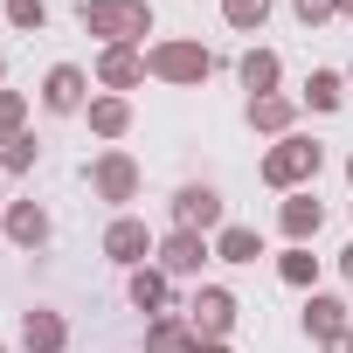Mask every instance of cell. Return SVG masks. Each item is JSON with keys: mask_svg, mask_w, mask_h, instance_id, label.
Returning <instances> with one entry per match:
<instances>
[{"mask_svg": "<svg viewBox=\"0 0 353 353\" xmlns=\"http://www.w3.org/2000/svg\"><path fill=\"white\" fill-rule=\"evenodd\" d=\"M77 21H83V35H97V49H118V42L145 49L152 0H77Z\"/></svg>", "mask_w": 353, "mask_h": 353, "instance_id": "1", "label": "cell"}, {"mask_svg": "<svg viewBox=\"0 0 353 353\" xmlns=\"http://www.w3.org/2000/svg\"><path fill=\"white\" fill-rule=\"evenodd\" d=\"M145 77L166 83V90H201V83L215 77V49L194 42V35H166V42L145 49Z\"/></svg>", "mask_w": 353, "mask_h": 353, "instance_id": "2", "label": "cell"}, {"mask_svg": "<svg viewBox=\"0 0 353 353\" xmlns=\"http://www.w3.org/2000/svg\"><path fill=\"white\" fill-rule=\"evenodd\" d=\"M319 166H325V145L312 139V132H291V139H277L270 152H263V188L270 194H298V188H312L319 181Z\"/></svg>", "mask_w": 353, "mask_h": 353, "instance_id": "3", "label": "cell"}, {"mask_svg": "<svg viewBox=\"0 0 353 353\" xmlns=\"http://www.w3.org/2000/svg\"><path fill=\"white\" fill-rule=\"evenodd\" d=\"M139 188H145V173H139V159H132L125 145H104V152L90 159V194L111 201L118 215H125V201H139Z\"/></svg>", "mask_w": 353, "mask_h": 353, "instance_id": "4", "label": "cell"}, {"mask_svg": "<svg viewBox=\"0 0 353 353\" xmlns=\"http://www.w3.org/2000/svg\"><path fill=\"white\" fill-rule=\"evenodd\" d=\"M166 208H173V229H194V236H215L229 222V201H222L215 181H181Z\"/></svg>", "mask_w": 353, "mask_h": 353, "instance_id": "5", "label": "cell"}, {"mask_svg": "<svg viewBox=\"0 0 353 353\" xmlns=\"http://www.w3.org/2000/svg\"><path fill=\"white\" fill-rule=\"evenodd\" d=\"M35 97H42L49 118H83V104H90L97 90H90V70H83V63H49V77H42Z\"/></svg>", "mask_w": 353, "mask_h": 353, "instance_id": "6", "label": "cell"}, {"mask_svg": "<svg viewBox=\"0 0 353 353\" xmlns=\"http://www.w3.org/2000/svg\"><path fill=\"white\" fill-rule=\"evenodd\" d=\"M152 263L181 284V277H201L208 263H215V236H194V229H166L159 236V250H152Z\"/></svg>", "mask_w": 353, "mask_h": 353, "instance_id": "7", "label": "cell"}, {"mask_svg": "<svg viewBox=\"0 0 353 353\" xmlns=\"http://www.w3.org/2000/svg\"><path fill=\"white\" fill-rule=\"evenodd\" d=\"M236 319H243V298H236L229 284H201V291L188 298V325H194L201 339H229Z\"/></svg>", "mask_w": 353, "mask_h": 353, "instance_id": "8", "label": "cell"}, {"mask_svg": "<svg viewBox=\"0 0 353 353\" xmlns=\"http://www.w3.org/2000/svg\"><path fill=\"white\" fill-rule=\"evenodd\" d=\"M152 250H159V236H152L139 215H111V229H104V256H111L118 270H139V263H152Z\"/></svg>", "mask_w": 353, "mask_h": 353, "instance_id": "9", "label": "cell"}, {"mask_svg": "<svg viewBox=\"0 0 353 353\" xmlns=\"http://www.w3.org/2000/svg\"><path fill=\"white\" fill-rule=\"evenodd\" d=\"M90 83L97 90H139L145 83V49H132V42H118V49H97V63H90Z\"/></svg>", "mask_w": 353, "mask_h": 353, "instance_id": "10", "label": "cell"}, {"mask_svg": "<svg viewBox=\"0 0 353 353\" xmlns=\"http://www.w3.org/2000/svg\"><path fill=\"white\" fill-rule=\"evenodd\" d=\"M0 236H8L14 250H28V256H35V250L56 236V222H49V208H42V201H8V208H0Z\"/></svg>", "mask_w": 353, "mask_h": 353, "instance_id": "11", "label": "cell"}, {"mask_svg": "<svg viewBox=\"0 0 353 353\" xmlns=\"http://www.w3.org/2000/svg\"><path fill=\"white\" fill-rule=\"evenodd\" d=\"M298 97H284V90H270V97H243V125L250 132H263V139H291L298 132Z\"/></svg>", "mask_w": 353, "mask_h": 353, "instance_id": "12", "label": "cell"}, {"mask_svg": "<svg viewBox=\"0 0 353 353\" xmlns=\"http://www.w3.org/2000/svg\"><path fill=\"white\" fill-rule=\"evenodd\" d=\"M319 229H325V201L312 188H298V194L277 201V236L284 243H319Z\"/></svg>", "mask_w": 353, "mask_h": 353, "instance_id": "13", "label": "cell"}, {"mask_svg": "<svg viewBox=\"0 0 353 353\" xmlns=\"http://www.w3.org/2000/svg\"><path fill=\"white\" fill-rule=\"evenodd\" d=\"M14 346H21V353H70V319H63L56 305H28Z\"/></svg>", "mask_w": 353, "mask_h": 353, "instance_id": "14", "label": "cell"}, {"mask_svg": "<svg viewBox=\"0 0 353 353\" xmlns=\"http://www.w3.org/2000/svg\"><path fill=\"white\" fill-rule=\"evenodd\" d=\"M298 325H305V339H312V346H325V339L353 332V319H346V298H332V291H312V298H305V312H298Z\"/></svg>", "mask_w": 353, "mask_h": 353, "instance_id": "15", "label": "cell"}, {"mask_svg": "<svg viewBox=\"0 0 353 353\" xmlns=\"http://www.w3.org/2000/svg\"><path fill=\"white\" fill-rule=\"evenodd\" d=\"M236 83H243L250 97H270V90L284 83V56H277V49H263V42H250V49L236 56Z\"/></svg>", "mask_w": 353, "mask_h": 353, "instance_id": "16", "label": "cell"}, {"mask_svg": "<svg viewBox=\"0 0 353 353\" xmlns=\"http://www.w3.org/2000/svg\"><path fill=\"white\" fill-rule=\"evenodd\" d=\"M125 298H132V312H173V277L159 270V263H139V270H125Z\"/></svg>", "mask_w": 353, "mask_h": 353, "instance_id": "17", "label": "cell"}, {"mask_svg": "<svg viewBox=\"0 0 353 353\" xmlns=\"http://www.w3.org/2000/svg\"><path fill=\"white\" fill-rule=\"evenodd\" d=\"M145 353H194L188 305H173V312H152V319H145Z\"/></svg>", "mask_w": 353, "mask_h": 353, "instance_id": "18", "label": "cell"}, {"mask_svg": "<svg viewBox=\"0 0 353 353\" xmlns=\"http://www.w3.org/2000/svg\"><path fill=\"white\" fill-rule=\"evenodd\" d=\"M83 118H90V132H97L104 145H118V139L132 132V97H118V90H97V97L83 104Z\"/></svg>", "mask_w": 353, "mask_h": 353, "instance_id": "19", "label": "cell"}, {"mask_svg": "<svg viewBox=\"0 0 353 353\" xmlns=\"http://www.w3.org/2000/svg\"><path fill=\"white\" fill-rule=\"evenodd\" d=\"M263 256V236L250 222H222L215 229V263H256Z\"/></svg>", "mask_w": 353, "mask_h": 353, "instance_id": "20", "label": "cell"}, {"mask_svg": "<svg viewBox=\"0 0 353 353\" xmlns=\"http://www.w3.org/2000/svg\"><path fill=\"white\" fill-rule=\"evenodd\" d=\"M277 277H284L291 291H312V284H319V256H312V243H284V256H277Z\"/></svg>", "mask_w": 353, "mask_h": 353, "instance_id": "21", "label": "cell"}, {"mask_svg": "<svg viewBox=\"0 0 353 353\" xmlns=\"http://www.w3.org/2000/svg\"><path fill=\"white\" fill-rule=\"evenodd\" d=\"M298 104H312V111H339V104H346V77H339V70H312Z\"/></svg>", "mask_w": 353, "mask_h": 353, "instance_id": "22", "label": "cell"}, {"mask_svg": "<svg viewBox=\"0 0 353 353\" xmlns=\"http://www.w3.org/2000/svg\"><path fill=\"white\" fill-rule=\"evenodd\" d=\"M35 159H42L35 132H0V173H35Z\"/></svg>", "mask_w": 353, "mask_h": 353, "instance_id": "23", "label": "cell"}, {"mask_svg": "<svg viewBox=\"0 0 353 353\" xmlns=\"http://www.w3.org/2000/svg\"><path fill=\"white\" fill-rule=\"evenodd\" d=\"M0 14H8V28H21V35H42L49 28V0H0Z\"/></svg>", "mask_w": 353, "mask_h": 353, "instance_id": "24", "label": "cell"}, {"mask_svg": "<svg viewBox=\"0 0 353 353\" xmlns=\"http://www.w3.org/2000/svg\"><path fill=\"white\" fill-rule=\"evenodd\" d=\"M222 21H229L236 35H256V28L270 21V0H222Z\"/></svg>", "mask_w": 353, "mask_h": 353, "instance_id": "25", "label": "cell"}, {"mask_svg": "<svg viewBox=\"0 0 353 353\" xmlns=\"http://www.w3.org/2000/svg\"><path fill=\"white\" fill-rule=\"evenodd\" d=\"M0 132H28V90H0Z\"/></svg>", "mask_w": 353, "mask_h": 353, "instance_id": "26", "label": "cell"}, {"mask_svg": "<svg viewBox=\"0 0 353 353\" xmlns=\"http://www.w3.org/2000/svg\"><path fill=\"white\" fill-rule=\"evenodd\" d=\"M291 14H298L305 28H325V21L339 14V0H291Z\"/></svg>", "mask_w": 353, "mask_h": 353, "instance_id": "27", "label": "cell"}, {"mask_svg": "<svg viewBox=\"0 0 353 353\" xmlns=\"http://www.w3.org/2000/svg\"><path fill=\"white\" fill-rule=\"evenodd\" d=\"M194 353H229V339H201L194 332Z\"/></svg>", "mask_w": 353, "mask_h": 353, "instance_id": "28", "label": "cell"}, {"mask_svg": "<svg viewBox=\"0 0 353 353\" xmlns=\"http://www.w3.org/2000/svg\"><path fill=\"white\" fill-rule=\"evenodd\" d=\"M319 353H353V332H339V339H325Z\"/></svg>", "mask_w": 353, "mask_h": 353, "instance_id": "29", "label": "cell"}, {"mask_svg": "<svg viewBox=\"0 0 353 353\" xmlns=\"http://www.w3.org/2000/svg\"><path fill=\"white\" fill-rule=\"evenodd\" d=\"M339 277H346V284H353V243H346V250H339Z\"/></svg>", "mask_w": 353, "mask_h": 353, "instance_id": "30", "label": "cell"}, {"mask_svg": "<svg viewBox=\"0 0 353 353\" xmlns=\"http://www.w3.org/2000/svg\"><path fill=\"white\" fill-rule=\"evenodd\" d=\"M0 90H8V56H0Z\"/></svg>", "mask_w": 353, "mask_h": 353, "instance_id": "31", "label": "cell"}, {"mask_svg": "<svg viewBox=\"0 0 353 353\" xmlns=\"http://www.w3.org/2000/svg\"><path fill=\"white\" fill-rule=\"evenodd\" d=\"M339 14H346V21H353V0H339Z\"/></svg>", "mask_w": 353, "mask_h": 353, "instance_id": "32", "label": "cell"}, {"mask_svg": "<svg viewBox=\"0 0 353 353\" xmlns=\"http://www.w3.org/2000/svg\"><path fill=\"white\" fill-rule=\"evenodd\" d=\"M346 181H353V152H346Z\"/></svg>", "mask_w": 353, "mask_h": 353, "instance_id": "33", "label": "cell"}, {"mask_svg": "<svg viewBox=\"0 0 353 353\" xmlns=\"http://www.w3.org/2000/svg\"><path fill=\"white\" fill-rule=\"evenodd\" d=\"M0 181H8V173H0ZM0 208H8V194H0Z\"/></svg>", "mask_w": 353, "mask_h": 353, "instance_id": "34", "label": "cell"}, {"mask_svg": "<svg viewBox=\"0 0 353 353\" xmlns=\"http://www.w3.org/2000/svg\"><path fill=\"white\" fill-rule=\"evenodd\" d=\"M0 353H14V346H0Z\"/></svg>", "mask_w": 353, "mask_h": 353, "instance_id": "35", "label": "cell"}]
</instances>
